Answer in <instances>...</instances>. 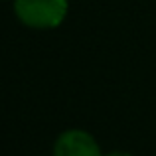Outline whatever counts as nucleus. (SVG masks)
<instances>
[{"label":"nucleus","instance_id":"obj_1","mask_svg":"<svg viewBox=\"0 0 156 156\" xmlns=\"http://www.w3.org/2000/svg\"><path fill=\"white\" fill-rule=\"evenodd\" d=\"M18 20L34 30L57 28L67 16V0H14Z\"/></svg>","mask_w":156,"mask_h":156},{"label":"nucleus","instance_id":"obj_2","mask_svg":"<svg viewBox=\"0 0 156 156\" xmlns=\"http://www.w3.org/2000/svg\"><path fill=\"white\" fill-rule=\"evenodd\" d=\"M53 156H105L97 140L79 129L65 130L53 144Z\"/></svg>","mask_w":156,"mask_h":156},{"label":"nucleus","instance_id":"obj_3","mask_svg":"<svg viewBox=\"0 0 156 156\" xmlns=\"http://www.w3.org/2000/svg\"><path fill=\"white\" fill-rule=\"evenodd\" d=\"M105 156H133V154H129V152H121V150H115V152H109V154H105Z\"/></svg>","mask_w":156,"mask_h":156}]
</instances>
